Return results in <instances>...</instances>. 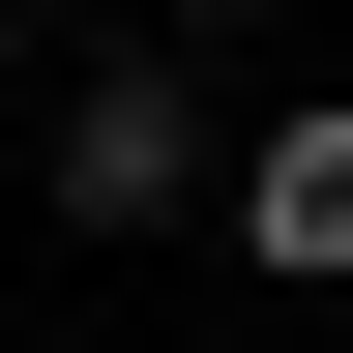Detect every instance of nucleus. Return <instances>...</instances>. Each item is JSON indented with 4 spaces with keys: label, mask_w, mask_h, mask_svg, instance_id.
<instances>
[{
    "label": "nucleus",
    "mask_w": 353,
    "mask_h": 353,
    "mask_svg": "<svg viewBox=\"0 0 353 353\" xmlns=\"http://www.w3.org/2000/svg\"><path fill=\"white\" fill-rule=\"evenodd\" d=\"M176 206H206V88H59V236H176Z\"/></svg>",
    "instance_id": "1"
},
{
    "label": "nucleus",
    "mask_w": 353,
    "mask_h": 353,
    "mask_svg": "<svg viewBox=\"0 0 353 353\" xmlns=\"http://www.w3.org/2000/svg\"><path fill=\"white\" fill-rule=\"evenodd\" d=\"M206 206H236V236L294 265V294H353V118H265V148L206 176Z\"/></svg>",
    "instance_id": "2"
}]
</instances>
